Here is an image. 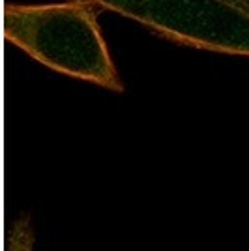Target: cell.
<instances>
[{
  "label": "cell",
  "instance_id": "obj_1",
  "mask_svg": "<svg viewBox=\"0 0 249 251\" xmlns=\"http://www.w3.org/2000/svg\"><path fill=\"white\" fill-rule=\"evenodd\" d=\"M94 6L92 0L6 4L4 36L56 72L122 92L124 84L101 36Z\"/></svg>",
  "mask_w": 249,
  "mask_h": 251
},
{
  "label": "cell",
  "instance_id": "obj_2",
  "mask_svg": "<svg viewBox=\"0 0 249 251\" xmlns=\"http://www.w3.org/2000/svg\"><path fill=\"white\" fill-rule=\"evenodd\" d=\"M171 42L249 56V0H92Z\"/></svg>",
  "mask_w": 249,
  "mask_h": 251
},
{
  "label": "cell",
  "instance_id": "obj_3",
  "mask_svg": "<svg viewBox=\"0 0 249 251\" xmlns=\"http://www.w3.org/2000/svg\"><path fill=\"white\" fill-rule=\"evenodd\" d=\"M32 240H34V234L30 229V221L28 218H21L8 230L6 251H32Z\"/></svg>",
  "mask_w": 249,
  "mask_h": 251
}]
</instances>
